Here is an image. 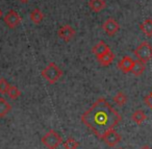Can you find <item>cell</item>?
Wrapping results in <instances>:
<instances>
[{"label": "cell", "mask_w": 152, "mask_h": 149, "mask_svg": "<svg viewBox=\"0 0 152 149\" xmlns=\"http://www.w3.org/2000/svg\"><path fill=\"white\" fill-rule=\"evenodd\" d=\"M80 120L98 138L114 129L122 120L121 115L104 98H99L88 111L81 115Z\"/></svg>", "instance_id": "6da1fadb"}, {"label": "cell", "mask_w": 152, "mask_h": 149, "mask_svg": "<svg viewBox=\"0 0 152 149\" xmlns=\"http://www.w3.org/2000/svg\"><path fill=\"white\" fill-rule=\"evenodd\" d=\"M41 74L49 84H54L63 76V71L55 63H49V65L42 70Z\"/></svg>", "instance_id": "7a4b0ae2"}, {"label": "cell", "mask_w": 152, "mask_h": 149, "mask_svg": "<svg viewBox=\"0 0 152 149\" xmlns=\"http://www.w3.org/2000/svg\"><path fill=\"white\" fill-rule=\"evenodd\" d=\"M41 142L47 149H56L61 144H63V139L57 131L50 129L45 136H43Z\"/></svg>", "instance_id": "3957f363"}, {"label": "cell", "mask_w": 152, "mask_h": 149, "mask_svg": "<svg viewBox=\"0 0 152 149\" xmlns=\"http://www.w3.org/2000/svg\"><path fill=\"white\" fill-rule=\"evenodd\" d=\"M134 55L139 61L147 63L152 59V46L147 42H143L135 48Z\"/></svg>", "instance_id": "277c9868"}, {"label": "cell", "mask_w": 152, "mask_h": 149, "mask_svg": "<svg viewBox=\"0 0 152 149\" xmlns=\"http://www.w3.org/2000/svg\"><path fill=\"white\" fill-rule=\"evenodd\" d=\"M3 21H4L5 25H7V27L13 29V28H15L16 26H18L20 24V22H21V17H20V15L17 12H15L14 10H11V11L3 17Z\"/></svg>", "instance_id": "5b68a950"}, {"label": "cell", "mask_w": 152, "mask_h": 149, "mask_svg": "<svg viewBox=\"0 0 152 149\" xmlns=\"http://www.w3.org/2000/svg\"><path fill=\"white\" fill-rule=\"evenodd\" d=\"M121 139L122 138H121L120 134H118L115 129H110V130H108L106 134H104V136L101 138V140L103 141L107 146L115 147L117 144H119V143L121 142Z\"/></svg>", "instance_id": "8992f818"}, {"label": "cell", "mask_w": 152, "mask_h": 149, "mask_svg": "<svg viewBox=\"0 0 152 149\" xmlns=\"http://www.w3.org/2000/svg\"><path fill=\"white\" fill-rule=\"evenodd\" d=\"M102 28H103V30L108 34V36L113 37L119 32V29H120V25H119V23L115 19L110 18V19H107L103 23Z\"/></svg>", "instance_id": "52a82bcc"}, {"label": "cell", "mask_w": 152, "mask_h": 149, "mask_svg": "<svg viewBox=\"0 0 152 149\" xmlns=\"http://www.w3.org/2000/svg\"><path fill=\"white\" fill-rule=\"evenodd\" d=\"M75 34L76 32L74 30V28L70 25H63L58 30V37L65 42L71 41L72 38L75 36Z\"/></svg>", "instance_id": "ba28073f"}, {"label": "cell", "mask_w": 152, "mask_h": 149, "mask_svg": "<svg viewBox=\"0 0 152 149\" xmlns=\"http://www.w3.org/2000/svg\"><path fill=\"white\" fill-rule=\"evenodd\" d=\"M133 63H134V61L130 57H124L118 63V68L123 73H129V72H131V69L133 67Z\"/></svg>", "instance_id": "9c48e42d"}, {"label": "cell", "mask_w": 152, "mask_h": 149, "mask_svg": "<svg viewBox=\"0 0 152 149\" xmlns=\"http://www.w3.org/2000/svg\"><path fill=\"white\" fill-rule=\"evenodd\" d=\"M110 46H108V45H106L103 41H100L99 43H97V44L93 47V49H92V52H93L97 57H99L103 55L104 53H106L107 51H110Z\"/></svg>", "instance_id": "30bf717a"}, {"label": "cell", "mask_w": 152, "mask_h": 149, "mask_svg": "<svg viewBox=\"0 0 152 149\" xmlns=\"http://www.w3.org/2000/svg\"><path fill=\"white\" fill-rule=\"evenodd\" d=\"M114 59H115V54L112 52V50L107 51V52L104 53L103 55H101V57H97V59H98V62H99V64L101 66H103V67L110 66V64L113 63Z\"/></svg>", "instance_id": "8fae6325"}, {"label": "cell", "mask_w": 152, "mask_h": 149, "mask_svg": "<svg viewBox=\"0 0 152 149\" xmlns=\"http://www.w3.org/2000/svg\"><path fill=\"white\" fill-rule=\"evenodd\" d=\"M106 3L105 0H90L89 1V7L95 13H99L105 7Z\"/></svg>", "instance_id": "7c38bea8"}, {"label": "cell", "mask_w": 152, "mask_h": 149, "mask_svg": "<svg viewBox=\"0 0 152 149\" xmlns=\"http://www.w3.org/2000/svg\"><path fill=\"white\" fill-rule=\"evenodd\" d=\"M140 29L145 34L146 37L151 38L152 37V19H146L144 22L140 24Z\"/></svg>", "instance_id": "4fadbf2b"}, {"label": "cell", "mask_w": 152, "mask_h": 149, "mask_svg": "<svg viewBox=\"0 0 152 149\" xmlns=\"http://www.w3.org/2000/svg\"><path fill=\"white\" fill-rule=\"evenodd\" d=\"M145 64L146 63H144V62H142V61H139V59L134 61L133 67H132V69H131V73L135 76H141L142 74L144 73V71H145V68H146Z\"/></svg>", "instance_id": "5bb4252c"}, {"label": "cell", "mask_w": 152, "mask_h": 149, "mask_svg": "<svg viewBox=\"0 0 152 149\" xmlns=\"http://www.w3.org/2000/svg\"><path fill=\"white\" fill-rule=\"evenodd\" d=\"M12 111V105L3 97H0V118H3Z\"/></svg>", "instance_id": "9a60e30c"}, {"label": "cell", "mask_w": 152, "mask_h": 149, "mask_svg": "<svg viewBox=\"0 0 152 149\" xmlns=\"http://www.w3.org/2000/svg\"><path fill=\"white\" fill-rule=\"evenodd\" d=\"M146 114L142 109H137L131 115V120L137 124H142L146 120Z\"/></svg>", "instance_id": "2e32d148"}, {"label": "cell", "mask_w": 152, "mask_h": 149, "mask_svg": "<svg viewBox=\"0 0 152 149\" xmlns=\"http://www.w3.org/2000/svg\"><path fill=\"white\" fill-rule=\"evenodd\" d=\"M43 19H44V15H43V13L39 9H34V11L30 13V20H31L34 23L40 24L41 22L43 21Z\"/></svg>", "instance_id": "e0dca14e"}, {"label": "cell", "mask_w": 152, "mask_h": 149, "mask_svg": "<svg viewBox=\"0 0 152 149\" xmlns=\"http://www.w3.org/2000/svg\"><path fill=\"white\" fill-rule=\"evenodd\" d=\"M114 102L116 103L118 106H123L125 103L127 102V96L123 92H118L113 98Z\"/></svg>", "instance_id": "ac0fdd59"}, {"label": "cell", "mask_w": 152, "mask_h": 149, "mask_svg": "<svg viewBox=\"0 0 152 149\" xmlns=\"http://www.w3.org/2000/svg\"><path fill=\"white\" fill-rule=\"evenodd\" d=\"M63 146L65 149H77L79 146V142H77L73 138H68L63 142Z\"/></svg>", "instance_id": "d6986e66"}, {"label": "cell", "mask_w": 152, "mask_h": 149, "mask_svg": "<svg viewBox=\"0 0 152 149\" xmlns=\"http://www.w3.org/2000/svg\"><path fill=\"white\" fill-rule=\"evenodd\" d=\"M7 95L10 98L12 99H17L18 97L21 96V91L15 86H10L9 90H7Z\"/></svg>", "instance_id": "ffe728a7"}, {"label": "cell", "mask_w": 152, "mask_h": 149, "mask_svg": "<svg viewBox=\"0 0 152 149\" xmlns=\"http://www.w3.org/2000/svg\"><path fill=\"white\" fill-rule=\"evenodd\" d=\"M10 86L11 84L5 78H0V94H7Z\"/></svg>", "instance_id": "44dd1931"}, {"label": "cell", "mask_w": 152, "mask_h": 149, "mask_svg": "<svg viewBox=\"0 0 152 149\" xmlns=\"http://www.w3.org/2000/svg\"><path fill=\"white\" fill-rule=\"evenodd\" d=\"M144 101H145L146 104L152 109V91L149 93V95H147V96L144 98Z\"/></svg>", "instance_id": "7402d4cb"}, {"label": "cell", "mask_w": 152, "mask_h": 149, "mask_svg": "<svg viewBox=\"0 0 152 149\" xmlns=\"http://www.w3.org/2000/svg\"><path fill=\"white\" fill-rule=\"evenodd\" d=\"M141 149H152V148H151V147H149V146H147V145H146V146L142 147Z\"/></svg>", "instance_id": "603a6c76"}, {"label": "cell", "mask_w": 152, "mask_h": 149, "mask_svg": "<svg viewBox=\"0 0 152 149\" xmlns=\"http://www.w3.org/2000/svg\"><path fill=\"white\" fill-rule=\"evenodd\" d=\"M3 17V13H2V10L0 9V19H1V18Z\"/></svg>", "instance_id": "cb8c5ba5"}, {"label": "cell", "mask_w": 152, "mask_h": 149, "mask_svg": "<svg viewBox=\"0 0 152 149\" xmlns=\"http://www.w3.org/2000/svg\"><path fill=\"white\" fill-rule=\"evenodd\" d=\"M20 1H21V2H23V3H27L29 0H20Z\"/></svg>", "instance_id": "d4e9b609"}, {"label": "cell", "mask_w": 152, "mask_h": 149, "mask_svg": "<svg viewBox=\"0 0 152 149\" xmlns=\"http://www.w3.org/2000/svg\"><path fill=\"white\" fill-rule=\"evenodd\" d=\"M119 149H123V148H119Z\"/></svg>", "instance_id": "484cf974"}]
</instances>
